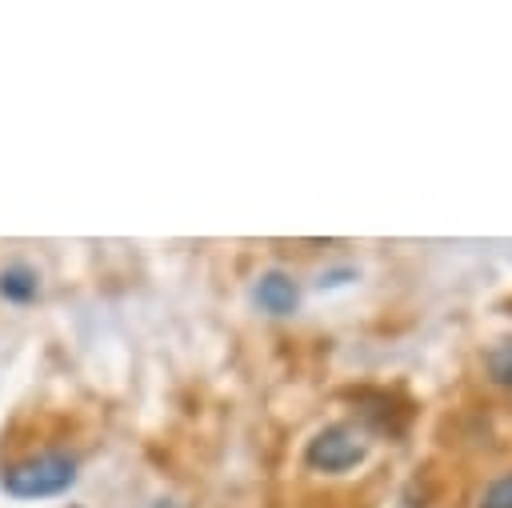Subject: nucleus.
Segmentation results:
<instances>
[{
	"label": "nucleus",
	"instance_id": "1",
	"mask_svg": "<svg viewBox=\"0 0 512 508\" xmlns=\"http://www.w3.org/2000/svg\"><path fill=\"white\" fill-rule=\"evenodd\" d=\"M72 484H76V456L60 448L20 456L0 472V488L16 500H48V496L68 492Z\"/></svg>",
	"mask_w": 512,
	"mask_h": 508
},
{
	"label": "nucleus",
	"instance_id": "2",
	"mask_svg": "<svg viewBox=\"0 0 512 508\" xmlns=\"http://www.w3.org/2000/svg\"><path fill=\"white\" fill-rule=\"evenodd\" d=\"M364 456H368V436L356 424H328L304 448V464L312 472H332V476L356 468Z\"/></svg>",
	"mask_w": 512,
	"mask_h": 508
},
{
	"label": "nucleus",
	"instance_id": "3",
	"mask_svg": "<svg viewBox=\"0 0 512 508\" xmlns=\"http://www.w3.org/2000/svg\"><path fill=\"white\" fill-rule=\"evenodd\" d=\"M252 296H256V304H260L268 316H292V312H296V300H300L292 276H284V272H264V276L256 280Z\"/></svg>",
	"mask_w": 512,
	"mask_h": 508
},
{
	"label": "nucleus",
	"instance_id": "4",
	"mask_svg": "<svg viewBox=\"0 0 512 508\" xmlns=\"http://www.w3.org/2000/svg\"><path fill=\"white\" fill-rule=\"evenodd\" d=\"M40 292V276L28 268V264H12L0 272V296L12 300V304H32Z\"/></svg>",
	"mask_w": 512,
	"mask_h": 508
},
{
	"label": "nucleus",
	"instance_id": "5",
	"mask_svg": "<svg viewBox=\"0 0 512 508\" xmlns=\"http://www.w3.org/2000/svg\"><path fill=\"white\" fill-rule=\"evenodd\" d=\"M488 372H492V380H500V384L512 388V340H500L488 352Z\"/></svg>",
	"mask_w": 512,
	"mask_h": 508
},
{
	"label": "nucleus",
	"instance_id": "6",
	"mask_svg": "<svg viewBox=\"0 0 512 508\" xmlns=\"http://www.w3.org/2000/svg\"><path fill=\"white\" fill-rule=\"evenodd\" d=\"M480 508H512V472L488 484V492H484V504H480Z\"/></svg>",
	"mask_w": 512,
	"mask_h": 508
}]
</instances>
